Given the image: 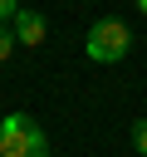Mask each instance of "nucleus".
<instances>
[{
    "label": "nucleus",
    "instance_id": "1",
    "mask_svg": "<svg viewBox=\"0 0 147 157\" xmlns=\"http://www.w3.org/2000/svg\"><path fill=\"white\" fill-rule=\"evenodd\" d=\"M0 157H49V137L29 113H5L0 118Z\"/></svg>",
    "mask_w": 147,
    "mask_h": 157
},
{
    "label": "nucleus",
    "instance_id": "2",
    "mask_svg": "<svg viewBox=\"0 0 147 157\" xmlns=\"http://www.w3.org/2000/svg\"><path fill=\"white\" fill-rule=\"evenodd\" d=\"M83 49H88V59H93V64H118V59L132 49V29H127L118 15H108V20H98V25L88 29Z\"/></svg>",
    "mask_w": 147,
    "mask_h": 157
},
{
    "label": "nucleus",
    "instance_id": "3",
    "mask_svg": "<svg viewBox=\"0 0 147 157\" xmlns=\"http://www.w3.org/2000/svg\"><path fill=\"white\" fill-rule=\"evenodd\" d=\"M10 29H15V39H20L24 49H39V44H44V34H49V25H44V15H39V10H20V15L10 20Z\"/></svg>",
    "mask_w": 147,
    "mask_h": 157
},
{
    "label": "nucleus",
    "instance_id": "4",
    "mask_svg": "<svg viewBox=\"0 0 147 157\" xmlns=\"http://www.w3.org/2000/svg\"><path fill=\"white\" fill-rule=\"evenodd\" d=\"M132 142H137V157H147V118L132 123Z\"/></svg>",
    "mask_w": 147,
    "mask_h": 157
},
{
    "label": "nucleus",
    "instance_id": "5",
    "mask_svg": "<svg viewBox=\"0 0 147 157\" xmlns=\"http://www.w3.org/2000/svg\"><path fill=\"white\" fill-rule=\"evenodd\" d=\"M15 44H20V39H15V29H5V25H0V64L15 54Z\"/></svg>",
    "mask_w": 147,
    "mask_h": 157
},
{
    "label": "nucleus",
    "instance_id": "6",
    "mask_svg": "<svg viewBox=\"0 0 147 157\" xmlns=\"http://www.w3.org/2000/svg\"><path fill=\"white\" fill-rule=\"evenodd\" d=\"M15 15H20V0H0V25L15 20Z\"/></svg>",
    "mask_w": 147,
    "mask_h": 157
},
{
    "label": "nucleus",
    "instance_id": "7",
    "mask_svg": "<svg viewBox=\"0 0 147 157\" xmlns=\"http://www.w3.org/2000/svg\"><path fill=\"white\" fill-rule=\"evenodd\" d=\"M137 10H142V15H147V0H137Z\"/></svg>",
    "mask_w": 147,
    "mask_h": 157
}]
</instances>
